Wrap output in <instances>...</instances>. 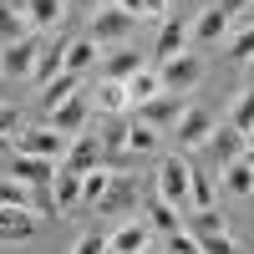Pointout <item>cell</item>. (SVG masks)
<instances>
[{"mask_svg": "<svg viewBox=\"0 0 254 254\" xmlns=\"http://www.w3.org/2000/svg\"><path fill=\"white\" fill-rule=\"evenodd\" d=\"M188 41H193V20L168 15V20H163V31H158V56H163V61L183 56V51H188Z\"/></svg>", "mask_w": 254, "mask_h": 254, "instance_id": "15", "label": "cell"}, {"mask_svg": "<svg viewBox=\"0 0 254 254\" xmlns=\"http://www.w3.org/2000/svg\"><path fill=\"white\" fill-rule=\"evenodd\" d=\"M229 36V15L214 5V10H203L198 20H193V41H198V46H208V41H224Z\"/></svg>", "mask_w": 254, "mask_h": 254, "instance_id": "26", "label": "cell"}, {"mask_svg": "<svg viewBox=\"0 0 254 254\" xmlns=\"http://www.w3.org/2000/svg\"><path fill=\"white\" fill-rule=\"evenodd\" d=\"M10 153H15V142H10V137H0V173H5V163H10Z\"/></svg>", "mask_w": 254, "mask_h": 254, "instance_id": "42", "label": "cell"}, {"mask_svg": "<svg viewBox=\"0 0 254 254\" xmlns=\"http://www.w3.org/2000/svg\"><path fill=\"white\" fill-rule=\"evenodd\" d=\"M229 127H239V132L249 137V127H254V81L234 97V107H229Z\"/></svg>", "mask_w": 254, "mask_h": 254, "instance_id": "29", "label": "cell"}, {"mask_svg": "<svg viewBox=\"0 0 254 254\" xmlns=\"http://www.w3.org/2000/svg\"><path fill=\"white\" fill-rule=\"evenodd\" d=\"M0 208H31V188L15 183L10 173H0Z\"/></svg>", "mask_w": 254, "mask_h": 254, "instance_id": "31", "label": "cell"}, {"mask_svg": "<svg viewBox=\"0 0 254 254\" xmlns=\"http://www.w3.org/2000/svg\"><path fill=\"white\" fill-rule=\"evenodd\" d=\"M66 147H71V137H61L51 122H46V127H20V132H15V153L46 158V163H56V168H61V158H66Z\"/></svg>", "mask_w": 254, "mask_h": 254, "instance_id": "2", "label": "cell"}, {"mask_svg": "<svg viewBox=\"0 0 254 254\" xmlns=\"http://www.w3.org/2000/svg\"><path fill=\"white\" fill-rule=\"evenodd\" d=\"M97 97V107L102 112H107V117H122V112H132V102H127V81H97V87H92Z\"/></svg>", "mask_w": 254, "mask_h": 254, "instance_id": "23", "label": "cell"}, {"mask_svg": "<svg viewBox=\"0 0 254 254\" xmlns=\"http://www.w3.org/2000/svg\"><path fill=\"white\" fill-rule=\"evenodd\" d=\"M153 178H158V198H163V203L193 208V203H188V183H193V163H188V158H163Z\"/></svg>", "mask_w": 254, "mask_h": 254, "instance_id": "1", "label": "cell"}, {"mask_svg": "<svg viewBox=\"0 0 254 254\" xmlns=\"http://www.w3.org/2000/svg\"><path fill=\"white\" fill-rule=\"evenodd\" d=\"M183 234L214 239V234H229V229H224V214H219V208H193V214H183Z\"/></svg>", "mask_w": 254, "mask_h": 254, "instance_id": "22", "label": "cell"}, {"mask_svg": "<svg viewBox=\"0 0 254 254\" xmlns=\"http://www.w3.org/2000/svg\"><path fill=\"white\" fill-rule=\"evenodd\" d=\"M153 254H163V249H153Z\"/></svg>", "mask_w": 254, "mask_h": 254, "instance_id": "47", "label": "cell"}, {"mask_svg": "<svg viewBox=\"0 0 254 254\" xmlns=\"http://www.w3.org/2000/svg\"><path fill=\"white\" fill-rule=\"evenodd\" d=\"M127 127H132V122H107V127H102V147H107V153H122V147H127Z\"/></svg>", "mask_w": 254, "mask_h": 254, "instance_id": "35", "label": "cell"}, {"mask_svg": "<svg viewBox=\"0 0 254 254\" xmlns=\"http://www.w3.org/2000/svg\"><path fill=\"white\" fill-rule=\"evenodd\" d=\"M229 56H234V61H254V26L229 36Z\"/></svg>", "mask_w": 254, "mask_h": 254, "instance_id": "34", "label": "cell"}, {"mask_svg": "<svg viewBox=\"0 0 254 254\" xmlns=\"http://www.w3.org/2000/svg\"><path fill=\"white\" fill-rule=\"evenodd\" d=\"M71 254H112V249H107V234H81L71 244Z\"/></svg>", "mask_w": 254, "mask_h": 254, "instance_id": "37", "label": "cell"}, {"mask_svg": "<svg viewBox=\"0 0 254 254\" xmlns=\"http://www.w3.org/2000/svg\"><path fill=\"white\" fill-rule=\"evenodd\" d=\"M224 188H229L234 198H249V193H254V168H249L244 158L229 163V168H224Z\"/></svg>", "mask_w": 254, "mask_h": 254, "instance_id": "27", "label": "cell"}, {"mask_svg": "<svg viewBox=\"0 0 254 254\" xmlns=\"http://www.w3.org/2000/svg\"><path fill=\"white\" fill-rule=\"evenodd\" d=\"M71 5H76V10H87V15H97V10H102V0H71Z\"/></svg>", "mask_w": 254, "mask_h": 254, "instance_id": "44", "label": "cell"}, {"mask_svg": "<svg viewBox=\"0 0 254 254\" xmlns=\"http://www.w3.org/2000/svg\"><path fill=\"white\" fill-rule=\"evenodd\" d=\"M41 229V219L31 214V208H0V239H10V244H26L31 234Z\"/></svg>", "mask_w": 254, "mask_h": 254, "instance_id": "17", "label": "cell"}, {"mask_svg": "<svg viewBox=\"0 0 254 254\" xmlns=\"http://www.w3.org/2000/svg\"><path fill=\"white\" fill-rule=\"evenodd\" d=\"M188 203H193V208H214V178H208L203 168H193V183H188Z\"/></svg>", "mask_w": 254, "mask_h": 254, "instance_id": "33", "label": "cell"}, {"mask_svg": "<svg viewBox=\"0 0 254 254\" xmlns=\"http://www.w3.org/2000/svg\"><path fill=\"white\" fill-rule=\"evenodd\" d=\"M249 5H254V0H219V10H224V15H229V20H234V15H244V10H249Z\"/></svg>", "mask_w": 254, "mask_h": 254, "instance_id": "41", "label": "cell"}, {"mask_svg": "<svg viewBox=\"0 0 254 254\" xmlns=\"http://www.w3.org/2000/svg\"><path fill=\"white\" fill-rule=\"evenodd\" d=\"M203 147H208V158H214V168L224 173L229 163H239V158L249 153V137L239 132V127H229V122H224V127H214V137H208Z\"/></svg>", "mask_w": 254, "mask_h": 254, "instance_id": "11", "label": "cell"}, {"mask_svg": "<svg viewBox=\"0 0 254 254\" xmlns=\"http://www.w3.org/2000/svg\"><path fill=\"white\" fill-rule=\"evenodd\" d=\"M142 224L153 229V234H163V239H168V234H183V208L163 203V198H158V203H142Z\"/></svg>", "mask_w": 254, "mask_h": 254, "instance_id": "18", "label": "cell"}, {"mask_svg": "<svg viewBox=\"0 0 254 254\" xmlns=\"http://www.w3.org/2000/svg\"><path fill=\"white\" fill-rule=\"evenodd\" d=\"M132 26H137V15H127V10H117V5H102V10L92 15L87 36L97 41L102 51H112V46H127V36H132Z\"/></svg>", "mask_w": 254, "mask_h": 254, "instance_id": "3", "label": "cell"}, {"mask_svg": "<svg viewBox=\"0 0 254 254\" xmlns=\"http://www.w3.org/2000/svg\"><path fill=\"white\" fill-rule=\"evenodd\" d=\"M10 132H20V112L0 102V137H10Z\"/></svg>", "mask_w": 254, "mask_h": 254, "instance_id": "39", "label": "cell"}, {"mask_svg": "<svg viewBox=\"0 0 254 254\" xmlns=\"http://www.w3.org/2000/svg\"><path fill=\"white\" fill-rule=\"evenodd\" d=\"M249 147H254V127H249Z\"/></svg>", "mask_w": 254, "mask_h": 254, "instance_id": "46", "label": "cell"}, {"mask_svg": "<svg viewBox=\"0 0 254 254\" xmlns=\"http://www.w3.org/2000/svg\"><path fill=\"white\" fill-rule=\"evenodd\" d=\"M102 158H107V147H102V137L87 127L81 137H71L66 158H61V173H92V168H102Z\"/></svg>", "mask_w": 254, "mask_h": 254, "instance_id": "7", "label": "cell"}, {"mask_svg": "<svg viewBox=\"0 0 254 254\" xmlns=\"http://www.w3.org/2000/svg\"><path fill=\"white\" fill-rule=\"evenodd\" d=\"M20 36H31L26 15L10 10V0H0V46H10V41H20Z\"/></svg>", "mask_w": 254, "mask_h": 254, "instance_id": "28", "label": "cell"}, {"mask_svg": "<svg viewBox=\"0 0 254 254\" xmlns=\"http://www.w3.org/2000/svg\"><path fill=\"white\" fill-rule=\"evenodd\" d=\"M51 127L61 137H81L92 127V92H76L71 102H61V107L51 112Z\"/></svg>", "mask_w": 254, "mask_h": 254, "instance_id": "8", "label": "cell"}, {"mask_svg": "<svg viewBox=\"0 0 254 254\" xmlns=\"http://www.w3.org/2000/svg\"><path fill=\"white\" fill-rule=\"evenodd\" d=\"M158 137L163 132H153V127L137 122V117H132V127H127V147H132V153H158Z\"/></svg>", "mask_w": 254, "mask_h": 254, "instance_id": "32", "label": "cell"}, {"mask_svg": "<svg viewBox=\"0 0 254 254\" xmlns=\"http://www.w3.org/2000/svg\"><path fill=\"white\" fill-rule=\"evenodd\" d=\"M107 249L112 254H153V229L142 219H127L117 234H107Z\"/></svg>", "mask_w": 254, "mask_h": 254, "instance_id": "14", "label": "cell"}, {"mask_svg": "<svg viewBox=\"0 0 254 254\" xmlns=\"http://www.w3.org/2000/svg\"><path fill=\"white\" fill-rule=\"evenodd\" d=\"M249 66H254V61H249Z\"/></svg>", "mask_w": 254, "mask_h": 254, "instance_id": "48", "label": "cell"}, {"mask_svg": "<svg viewBox=\"0 0 254 254\" xmlns=\"http://www.w3.org/2000/svg\"><path fill=\"white\" fill-rule=\"evenodd\" d=\"M142 66H147V61H142V51H132V46L102 51V81H132Z\"/></svg>", "mask_w": 254, "mask_h": 254, "instance_id": "12", "label": "cell"}, {"mask_svg": "<svg viewBox=\"0 0 254 254\" xmlns=\"http://www.w3.org/2000/svg\"><path fill=\"white\" fill-rule=\"evenodd\" d=\"M5 173H10L15 183H26V188H51L61 168H56V163H46V158H31V153H10Z\"/></svg>", "mask_w": 254, "mask_h": 254, "instance_id": "9", "label": "cell"}, {"mask_svg": "<svg viewBox=\"0 0 254 254\" xmlns=\"http://www.w3.org/2000/svg\"><path fill=\"white\" fill-rule=\"evenodd\" d=\"M158 76H163V92L183 97V92H193L198 81H203V56H198V51H183V56H173V61H163Z\"/></svg>", "mask_w": 254, "mask_h": 254, "instance_id": "6", "label": "cell"}, {"mask_svg": "<svg viewBox=\"0 0 254 254\" xmlns=\"http://www.w3.org/2000/svg\"><path fill=\"white\" fill-rule=\"evenodd\" d=\"M61 71H66V41H51V46H41V61H36L31 81H36V87H46V81L61 76Z\"/></svg>", "mask_w": 254, "mask_h": 254, "instance_id": "21", "label": "cell"}, {"mask_svg": "<svg viewBox=\"0 0 254 254\" xmlns=\"http://www.w3.org/2000/svg\"><path fill=\"white\" fill-rule=\"evenodd\" d=\"M244 163H249V168H254V147H249V153H244Z\"/></svg>", "mask_w": 254, "mask_h": 254, "instance_id": "45", "label": "cell"}, {"mask_svg": "<svg viewBox=\"0 0 254 254\" xmlns=\"http://www.w3.org/2000/svg\"><path fill=\"white\" fill-rule=\"evenodd\" d=\"M97 214H112V219H137L142 214V188H137V178H127V173H112V188L102 193V203H97Z\"/></svg>", "mask_w": 254, "mask_h": 254, "instance_id": "4", "label": "cell"}, {"mask_svg": "<svg viewBox=\"0 0 254 254\" xmlns=\"http://www.w3.org/2000/svg\"><path fill=\"white\" fill-rule=\"evenodd\" d=\"M107 188H112V173H107V168H92V173H81V203L97 208Z\"/></svg>", "mask_w": 254, "mask_h": 254, "instance_id": "30", "label": "cell"}, {"mask_svg": "<svg viewBox=\"0 0 254 254\" xmlns=\"http://www.w3.org/2000/svg\"><path fill=\"white\" fill-rule=\"evenodd\" d=\"M153 97H163V76H158L153 66H142L132 81H127V102H132V112H137V107H147Z\"/></svg>", "mask_w": 254, "mask_h": 254, "instance_id": "24", "label": "cell"}, {"mask_svg": "<svg viewBox=\"0 0 254 254\" xmlns=\"http://www.w3.org/2000/svg\"><path fill=\"white\" fill-rule=\"evenodd\" d=\"M71 0H20V15H26V26L31 31H51L61 15H66Z\"/></svg>", "mask_w": 254, "mask_h": 254, "instance_id": "16", "label": "cell"}, {"mask_svg": "<svg viewBox=\"0 0 254 254\" xmlns=\"http://www.w3.org/2000/svg\"><path fill=\"white\" fill-rule=\"evenodd\" d=\"M81 92V76H71V71H61V76H51L46 87H41V107H46V117L61 107V102H71Z\"/></svg>", "mask_w": 254, "mask_h": 254, "instance_id": "20", "label": "cell"}, {"mask_svg": "<svg viewBox=\"0 0 254 254\" xmlns=\"http://www.w3.org/2000/svg\"><path fill=\"white\" fill-rule=\"evenodd\" d=\"M97 61H102V46H97L92 36H76V41H66V71H71V76H87V71L97 66Z\"/></svg>", "mask_w": 254, "mask_h": 254, "instance_id": "19", "label": "cell"}, {"mask_svg": "<svg viewBox=\"0 0 254 254\" xmlns=\"http://www.w3.org/2000/svg\"><path fill=\"white\" fill-rule=\"evenodd\" d=\"M142 15H158V20H168V15H173V0H142Z\"/></svg>", "mask_w": 254, "mask_h": 254, "instance_id": "40", "label": "cell"}, {"mask_svg": "<svg viewBox=\"0 0 254 254\" xmlns=\"http://www.w3.org/2000/svg\"><path fill=\"white\" fill-rule=\"evenodd\" d=\"M163 254H198V239L193 234H168L163 239Z\"/></svg>", "mask_w": 254, "mask_h": 254, "instance_id": "38", "label": "cell"}, {"mask_svg": "<svg viewBox=\"0 0 254 254\" xmlns=\"http://www.w3.org/2000/svg\"><path fill=\"white\" fill-rule=\"evenodd\" d=\"M198 254H244L229 234H214V239H198Z\"/></svg>", "mask_w": 254, "mask_h": 254, "instance_id": "36", "label": "cell"}, {"mask_svg": "<svg viewBox=\"0 0 254 254\" xmlns=\"http://www.w3.org/2000/svg\"><path fill=\"white\" fill-rule=\"evenodd\" d=\"M41 46H46V41H36V36H20V41H10V46H0V76L31 81L36 61H41Z\"/></svg>", "mask_w": 254, "mask_h": 254, "instance_id": "5", "label": "cell"}, {"mask_svg": "<svg viewBox=\"0 0 254 254\" xmlns=\"http://www.w3.org/2000/svg\"><path fill=\"white\" fill-rule=\"evenodd\" d=\"M183 112H188V102H183V97H173V92H163V97L147 102V107H137V122H147L153 132H173Z\"/></svg>", "mask_w": 254, "mask_h": 254, "instance_id": "10", "label": "cell"}, {"mask_svg": "<svg viewBox=\"0 0 254 254\" xmlns=\"http://www.w3.org/2000/svg\"><path fill=\"white\" fill-rule=\"evenodd\" d=\"M117 10H127V15H142V0H112Z\"/></svg>", "mask_w": 254, "mask_h": 254, "instance_id": "43", "label": "cell"}, {"mask_svg": "<svg viewBox=\"0 0 254 254\" xmlns=\"http://www.w3.org/2000/svg\"><path fill=\"white\" fill-rule=\"evenodd\" d=\"M208 137H214V117H208L203 107H188L178 117V127H173V142L178 147H203Z\"/></svg>", "mask_w": 254, "mask_h": 254, "instance_id": "13", "label": "cell"}, {"mask_svg": "<svg viewBox=\"0 0 254 254\" xmlns=\"http://www.w3.org/2000/svg\"><path fill=\"white\" fill-rule=\"evenodd\" d=\"M51 198H56V208H61V214L81 208V173H56V183H51Z\"/></svg>", "mask_w": 254, "mask_h": 254, "instance_id": "25", "label": "cell"}]
</instances>
